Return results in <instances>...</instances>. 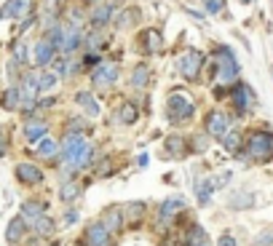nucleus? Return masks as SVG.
Segmentation results:
<instances>
[{"mask_svg":"<svg viewBox=\"0 0 273 246\" xmlns=\"http://www.w3.org/2000/svg\"><path fill=\"white\" fill-rule=\"evenodd\" d=\"M166 112H169V120H172V123L187 120V118L193 115V102H190V97L182 94V91H174L172 97H169V102H166Z\"/></svg>","mask_w":273,"mask_h":246,"instance_id":"1","label":"nucleus"},{"mask_svg":"<svg viewBox=\"0 0 273 246\" xmlns=\"http://www.w3.org/2000/svg\"><path fill=\"white\" fill-rule=\"evenodd\" d=\"M247 155L252 160H268V158H273V134H265V131L252 134L247 139Z\"/></svg>","mask_w":273,"mask_h":246,"instance_id":"2","label":"nucleus"},{"mask_svg":"<svg viewBox=\"0 0 273 246\" xmlns=\"http://www.w3.org/2000/svg\"><path fill=\"white\" fill-rule=\"evenodd\" d=\"M201 64H204V56L199 54V51H185L182 56H180V62H177V70H180V75L182 78H196L199 75V70H201Z\"/></svg>","mask_w":273,"mask_h":246,"instance_id":"3","label":"nucleus"},{"mask_svg":"<svg viewBox=\"0 0 273 246\" xmlns=\"http://www.w3.org/2000/svg\"><path fill=\"white\" fill-rule=\"evenodd\" d=\"M91 80H94V86H99V89H105V86H110V83H115L118 80V64L102 62L99 67L91 72Z\"/></svg>","mask_w":273,"mask_h":246,"instance_id":"4","label":"nucleus"},{"mask_svg":"<svg viewBox=\"0 0 273 246\" xmlns=\"http://www.w3.org/2000/svg\"><path fill=\"white\" fill-rule=\"evenodd\" d=\"M217 62H220V80H225V83L236 80L239 64H236V59H233V54L228 49H220L217 51Z\"/></svg>","mask_w":273,"mask_h":246,"instance_id":"5","label":"nucleus"},{"mask_svg":"<svg viewBox=\"0 0 273 246\" xmlns=\"http://www.w3.org/2000/svg\"><path fill=\"white\" fill-rule=\"evenodd\" d=\"M86 241H89V246H107V241H110V230H107V225H105V222L91 225L89 233H86Z\"/></svg>","mask_w":273,"mask_h":246,"instance_id":"6","label":"nucleus"},{"mask_svg":"<svg viewBox=\"0 0 273 246\" xmlns=\"http://www.w3.org/2000/svg\"><path fill=\"white\" fill-rule=\"evenodd\" d=\"M86 145V139L83 137H78V134H70L67 139H64V145H62V158H64V163L70 166V160L78 155V150Z\"/></svg>","mask_w":273,"mask_h":246,"instance_id":"7","label":"nucleus"},{"mask_svg":"<svg viewBox=\"0 0 273 246\" xmlns=\"http://www.w3.org/2000/svg\"><path fill=\"white\" fill-rule=\"evenodd\" d=\"M54 51H56V46L49 40V37H43V40L35 46V64L46 67V64H49V62L54 59Z\"/></svg>","mask_w":273,"mask_h":246,"instance_id":"8","label":"nucleus"},{"mask_svg":"<svg viewBox=\"0 0 273 246\" xmlns=\"http://www.w3.org/2000/svg\"><path fill=\"white\" fill-rule=\"evenodd\" d=\"M32 11V0H8L6 3V16L11 19H24Z\"/></svg>","mask_w":273,"mask_h":246,"instance_id":"9","label":"nucleus"},{"mask_svg":"<svg viewBox=\"0 0 273 246\" xmlns=\"http://www.w3.org/2000/svg\"><path fill=\"white\" fill-rule=\"evenodd\" d=\"M16 177L22 179V182H27V185H37V182L43 179L41 169L32 166V163H19V166H16Z\"/></svg>","mask_w":273,"mask_h":246,"instance_id":"10","label":"nucleus"},{"mask_svg":"<svg viewBox=\"0 0 273 246\" xmlns=\"http://www.w3.org/2000/svg\"><path fill=\"white\" fill-rule=\"evenodd\" d=\"M81 40H83L81 30H78V27H70V30H64V35H62V43H59V49H62L64 54H70V51H75V49L81 46Z\"/></svg>","mask_w":273,"mask_h":246,"instance_id":"11","label":"nucleus"},{"mask_svg":"<svg viewBox=\"0 0 273 246\" xmlns=\"http://www.w3.org/2000/svg\"><path fill=\"white\" fill-rule=\"evenodd\" d=\"M225 129H228V118H225L222 112H212V115L206 118V131H209L212 137H222Z\"/></svg>","mask_w":273,"mask_h":246,"instance_id":"12","label":"nucleus"},{"mask_svg":"<svg viewBox=\"0 0 273 246\" xmlns=\"http://www.w3.org/2000/svg\"><path fill=\"white\" fill-rule=\"evenodd\" d=\"M252 97H255V94H252V89L247 86V83H239V86L233 89V102H236L239 110H247L249 102H252Z\"/></svg>","mask_w":273,"mask_h":246,"instance_id":"13","label":"nucleus"},{"mask_svg":"<svg viewBox=\"0 0 273 246\" xmlns=\"http://www.w3.org/2000/svg\"><path fill=\"white\" fill-rule=\"evenodd\" d=\"M182 206H185L182 198H172V201H164V206H161V222H169L177 212L182 209Z\"/></svg>","mask_w":273,"mask_h":246,"instance_id":"14","label":"nucleus"},{"mask_svg":"<svg viewBox=\"0 0 273 246\" xmlns=\"http://www.w3.org/2000/svg\"><path fill=\"white\" fill-rule=\"evenodd\" d=\"M91 158H94V150H91V145L86 142V145H83V147L78 150V155H75V158L70 160V166H72V169H83V166H89V163H91Z\"/></svg>","mask_w":273,"mask_h":246,"instance_id":"15","label":"nucleus"},{"mask_svg":"<svg viewBox=\"0 0 273 246\" xmlns=\"http://www.w3.org/2000/svg\"><path fill=\"white\" fill-rule=\"evenodd\" d=\"M24 137H27V142H37V139H43V137H46V123H41V120L27 123Z\"/></svg>","mask_w":273,"mask_h":246,"instance_id":"16","label":"nucleus"},{"mask_svg":"<svg viewBox=\"0 0 273 246\" xmlns=\"http://www.w3.org/2000/svg\"><path fill=\"white\" fill-rule=\"evenodd\" d=\"M22 233H24V220H22V217H16V220H11V222H8L6 238L11 241V243H16L19 238H22Z\"/></svg>","mask_w":273,"mask_h":246,"instance_id":"17","label":"nucleus"},{"mask_svg":"<svg viewBox=\"0 0 273 246\" xmlns=\"http://www.w3.org/2000/svg\"><path fill=\"white\" fill-rule=\"evenodd\" d=\"M75 102H78V105H81L83 110H86L89 115H97V112H99V105L94 102V97H91L89 91H81L78 97H75Z\"/></svg>","mask_w":273,"mask_h":246,"instance_id":"18","label":"nucleus"},{"mask_svg":"<svg viewBox=\"0 0 273 246\" xmlns=\"http://www.w3.org/2000/svg\"><path fill=\"white\" fill-rule=\"evenodd\" d=\"M19 97H22V94H19V89H8V91L3 94V99H0V105H3L6 110H16V107H19Z\"/></svg>","mask_w":273,"mask_h":246,"instance_id":"19","label":"nucleus"},{"mask_svg":"<svg viewBox=\"0 0 273 246\" xmlns=\"http://www.w3.org/2000/svg\"><path fill=\"white\" fill-rule=\"evenodd\" d=\"M110 16H112V6H99V8H94V24H107L110 22Z\"/></svg>","mask_w":273,"mask_h":246,"instance_id":"20","label":"nucleus"},{"mask_svg":"<svg viewBox=\"0 0 273 246\" xmlns=\"http://www.w3.org/2000/svg\"><path fill=\"white\" fill-rule=\"evenodd\" d=\"M78 193H81V185L78 182H64L62 190H59V198H62V201H72Z\"/></svg>","mask_w":273,"mask_h":246,"instance_id":"21","label":"nucleus"},{"mask_svg":"<svg viewBox=\"0 0 273 246\" xmlns=\"http://www.w3.org/2000/svg\"><path fill=\"white\" fill-rule=\"evenodd\" d=\"M35 233H41V235H49V233H54V222L49 220V217H35Z\"/></svg>","mask_w":273,"mask_h":246,"instance_id":"22","label":"nucleus"},{"mask_svg":"<svg viewBox=\"0 0 273 246\" xmlns=\"http://www.w3.org/2000/svg\"><path fill=\"white\" fill-rule=\"evenodd\" d=\"M43 209H46V203L30 201V203H24V206H22V214H24V217H37V214H43Z\"/></svg>","mask_w":273,"mask_h":246,"instance_id":"23","label":"nucleus"},{"mask_svg":"<svg viewBox=\"0 0 273 246\" xmlns=\"http://www.w3.org/2000/svg\"><path fill=\"white\" fill-rule=\"evenodd\" d=\"M182 137H169L166 139V150H169V153H172V155H180L182 153Z\"/></svg>","mask_w":273,"mask_h":246,"instance_id":"24","label":"nucleus"},{"mask_svg":"<svg viewBox=\"0 0 273 246\" xmlns=\"http://www.w3.org/2000/svg\"><path fill=\"white\" fill-rule=\"evenodd\" d=\"M54 83H56V75H51V72H43V75H37V89H41V91L51 89Z\"/></svg>","mask_w":273,"mask_h":246,"instance_id":"25","label":"nucleus"},{"mask_svg":"<svg viewBox=\"0 0 273 246\" xmlns=\"http://www.w3.org/2000/svg\"><path fill=\"white\" fill-rule=\"evenodd\" d=\"M190 246H206V233H204V228H193V233H190Z\"/></svg>","mask_w":273,"mask_h":246,"instance_id":"26","label":"nucleus"},{"mask_svg":"<svg viewBox=\"0 0 273 246\" xmlns=\"http://www.w3.org/2000/svg\"><path fill=\"white\" fill-rule=\"evenodd\" d=\"M145 40H147V49L150 51H158V46H161V37H158L155 30H147L145 32Z\"/></svg>","mask_w":273,"mask_h":246,"instance_id":"27","label":"nucleus"},{"mask_svg":"<svg viewBox=\"0 0 273 246\" xmlns=\"http://www.w3.org/2000/svg\"><path fill=\"white\" fill-rule=\"evenodd\" d=\"M222 145H225V150H239V134H236V131L222 134Z\"/></svg>","mask_w":273,"mask_h":246,"instance_id":"28","label":"nucleus"},{"mask_svg":"<svg viewBox=\"0 0 273 246\" xmlns=\"http://www.w3.org/2000/svg\"><path fill=\"white\" fill-rule=\"evenodd\" d=\"M121 120L134 123V120H137V107H134V105H124V110H121Z\"/></svg>","mask_w":273,"mask_h":246,"instance_id":"29","label":"nucleus"},{"mask_svg":"<svg viewBox=\"0 0 273 246\" xmlns=\"http://www.w3.org/2000/svg\"><path fill=\"white\" fill-rule=\"evenodd\" d=\"M37 153H41V155H54L56 153V142L54 139H43L41 147H37Z\"/></svg>","mask_w":273,"mask_h":246,"instance_id":"30","label":"nucleus"},{"mask_svg":"<svg viewBox=\"0 0 273 246\" xmlns=\"http://www.w3.org/2000/svg\"><path fill=\"white\" fill-rule=\"evenodd\" d=\"M204 3H206V11L209 14H220L225 8V0H204Z\"/></svg>","mask_w":273,"mask_h":246,"instance_id":"31","label":"nucleus"},{"mask_svg":"<svg viewBox=\"0 0 273 246\" xmlns=\"http://www.w3.org/2000/svg\"><path fill=\"white\" fill-rule=\"evenodd\" d=\"M209 198H212V185H199V201L201 203H209Z\"/></svg>","mask_w":273,"mask_h":246,"instance_id":"32","label":"nucleus"},{"mask_svg":"<svg viewBox=\"0 0 273 246\" xmlns=\"http://www.w3.org/2000/svg\"><path fill=\"white\" fill-rule=\"evenodd\" d=\"M14 59H16V62H24V59H27V46H24L22 40L14 46Z\"/></svg>","mask_w":273,"mask_h":246,"instance_id":"33","label":"nucleus"},{"mask_svg":"<svg viewBox=\"0 0 273 246\" xmlns=\"http://www.w3.org/2000/svg\"><path fill=\"white\" fill-rule=\"evenodd\" d=\"M145 80H147V70H145V67H137V70H134V86L139 89Z\"/></svg>","mask_w":273,"mask_h":246,"instance_id":"34","label":"nucleus"},{"mask_svg":"<svg viewBox=\"0 0 273 246\" xmlns=\"http://www.w3.org/2000/svg\"><path fill=\"white\" fill-rule=\"evenodd\" d=\"M217 246H236V238H233V235H222Z\"/></svg>","mask_w":273,"mask_h":246,"instance_id":"35","label":"nucleus"},{"mask_svg":"<svg viewBox=\"0 0 273 246\" xmlns=\"http://www.w3.org/2000/svg\"><path fill=\"white\" fill-rule=\"evenodd\" d=\"M228 179H230V174L225 172V174H220V179H217V182H214V185H220V187H222V185H228Z\"/></svg>","mask_w":273,"mask_h":246,"instance_id":"36","label":"nucleus"},{"mask_svg":"<svg viewBox=\"0 0 273 246\" xmlns=\"http://www.w3.org/2000/svg\"><path fill=\"white\" fill-rule=\"evenodd\" d=\"M147 160H150L147 155H139V158H137V163H139V166H147Z\"/></svg>","mask_w":273,"mask_h":246,"instance_id":"37","label":"nucleus"},{"mask_svg":"<svg viewBox=\"0 0 273 246\" xmlns=\"http://www.w3.org/2000/svg\"><path fill=\"white\" fill-rule=\"evenodd\" d=\"M6 153V147H3V137H0V155H3Z\"/></svg>","mask_w":273,"mask_h":246,"instance_id":"38","label":"nucleus"},{"mask_svg":"<svg viewBox=\"0 0 273 246\" xmlns=\"http://www.w3.org/2000/svg\"><path fill=\"white\" fill-rule=\"evenodd\" d=\"M241 3H249V0H241Z\"/></svg>","mask_w":273,"mask_h":246,"instance_id":"39","label":"nucleus"}]
</instances>
